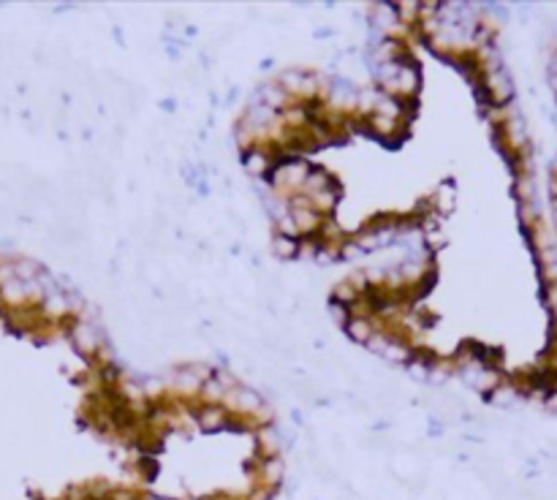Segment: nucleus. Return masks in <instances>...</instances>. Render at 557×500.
Here are the masks:
<instances>
[{"label": "nucleus", "mask_w": 557, "mask_h": 500, "mask_svg": "<svg viewBox=\"0 0 557 500\" xmlns=\"http://www.w3.org/2000/svg\"><path fill=\"white\" fill-rule=\"evenodd\" d=\"M546 408L552 410V413H557V389L549 391V397H546Z\"/></svg>", "instance_id": "9b49d317"}, {"label": "nucleus", "mask_w": 557, "mask_h": 500, "mask_svg": "<svg viewBox=\"0 0 557 500\" xmlns=\"http://www.w3.org/2000/svg\"><path fill=\"white\" fill-rule=\"evenodd\" d=\"M345 335L351 338L354 342H362V345H367V342L373 340L376 335H378L380 329L373 326V321L367 319V316H351V319L345 321Z\"/></svg>", "instance_id": "423d86ee"}, {"label": "nucleus", "mask_w": 557, "mask_h": 500, "mask_svg": "<svg viewBox=\"0 0 557 500\" xmlns=\"http://www.w3.org/2000/svg\"><path fill=\"white\" fill-rule=\"evenodd\" d=\"M226 410H237V413H245V416H259V410H264V400L259 391L245 387H237L234 391H228L226 403H223Z\"/></svg>", "instance_id": "f257e3e1"}, {"label": "nucleus", "mask_w": 557, "mask_h": 500, "mask_svg": "<svg viewBox=\"0 0 557 500\" xmlns=\"http://www.w3.org/2000/svg\"><path fill=\"white\" fill-rule=\"evenodd\" d=\"M416 90H419V71L413 69L411 63H402L400 71L394 74V79L383 85V92H389V95H394L400 101L408 98V95H413Z\"/></svg>", "instance_id": "f03ea898"}, {"label": "nucleus", "mask_w": 557, "mask_h": 500, "mask_svg": "<svg viewBox=\"0 0 557 500\" xmlns=\"http://www.w3.org/2000/svg\"><path fill=\"white\" fill-rule=\"evenodd\" d=\"M71 340H74V345H76L79 351H85V354H98V348H101V338H98L95 326L82 324V321L71 326Z\"/></svg>", "instance_id": "39448f33"}, {"label": "nucleus", "mask_w": 557, "mask_h": 500, "mask_svg": "<svg viewBox=\"0 0 557 500\" xmlns=\"http://www.w3.org/2000/svg\"><path fill=\"white\" fill-rule=\"evenodd\" d=\"M283 473H286L283 457H261V462H259V481H261V487L277 489L280 481H283Z\"/></svg>", "instance_id": "20e7f679"}, {"label": "nucleus", "mask_w": 557, "mask_h": 500, "mask_svg": "<svg viewBox=\"0 0 557 500\" xmlns=\"http://www.w3.org/2000/svg\"><path fill=\"white\" fill-rule=\"evenodd\" d=\"M242 166H245L247 174H256V177H269L272 172H275V166H277V158L267 153L264 147H253V150H247L245 155H242Z\"/></svg>", "instance_id": "7ed1b4c3"}, {"label": "nucleus", "mask_w": 557, "mask_h": 500, "mask_svg": "<svg viewBox=\"0 0 557 500\" xmlns=\"http://www.w3.org/2000/svg\"><path fill=\"white\" fill-rule=\"evenodd\" d=\"M272 248H275V256H277L280 261H291V258H296V256L302 253V242H299L296 237H283V234H277Z\"/></svg>", "instance_id": "6e6552de"}, {"label": "nucleus", "mask_w": 557, "mask_h": 500, "mask_svg": "<svg viewBox=\"0 0 557 500\" xmlns=\"http://www.w3.org/2000/svg\"><path fill=\"white\" fill-rule=\"evenodd\" d=\"M367 128L378 137H392L400 131V120H392V117H383V114H370L367 117Z\"/></svg>", "instance_id": "1a4fd4ad"}, {"label": "nucleus", "mask_w": 557, "mask_h": 500, "mask_svg": "<svg viewBox=\"0 0 557 500\" xmlns=\"http://www.w3.org/2000/svg\"><path fill=\"white\" fill-rule=\"evenodd\" d=\"M196 424L204 432L223 430L228 424V410L223 408V405H204V408L196 410Z\"/></svg>", "instance_id": "0eeeda50"}, {"label": "nucleus", "mask_w": 557, "mask_h": 500, "mask_svg": "<svg viewBox=\"0 0 557 500\" xmlns=\"http://www.w3.org/2000/svg\"><path fill=\"white\" fill-rule=\"evenodd\" d=\"M432 207H435L438 212H451V209H454V188H451L448 182H443V185L435 190Z\"/></svg>", "instance_id": "9d476101"}]
</instances>
